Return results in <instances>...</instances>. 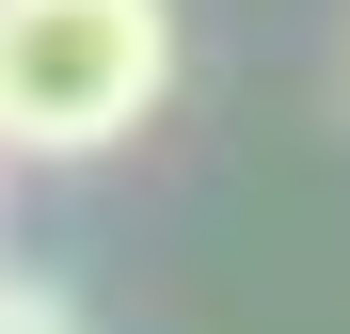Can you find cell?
I'll list each match as a JSON object with an SVG mask.
<instances>
[{"mask_svg": "<svg viewBox=\"0 0 350 334\" xmlns=\"http://www.w3.org/2000/svg\"><path fill=\"white\" fill-rule=\"evenodd\" d=\"M175 96V0H0V159H111Z\"/></svg>", "mask_w": 350, "mask_h": 334, "instance_id": "6da1fadb", "label": "cell"}, {"mask_svg": "<svg viewBox=\"0 0 350 334\" xmlns=\"http://www.w3.org/2000/svg\"><path fill=\"white\" fill-rule=\"evenodd\" d=\"M0 334H96V318H80L64 287H0Z\"/></svg>", "mask_w": 350, "mask_h": 334, "instance_id": "7a4b0ae2", "label": "cell"}]
</instances>
